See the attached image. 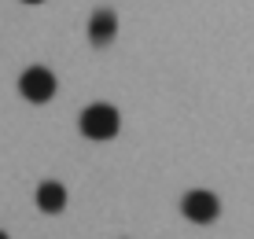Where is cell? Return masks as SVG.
Instances as JSON below:
<instances>
[{"label":"cell","instance_id":"cell-1","mask_svg":"<svg viewBox=\"0 0 254 239\" xmlns=\"http://www.w3.org/2000/svg\"><path fill=\"white\" fill-rule=\"evenodd\" d=\"M77 129L89 140H115L118 129H122V114H118V107H111V103H92V107L81 111Z\"/></svg>","mask_w":254,"mask_h":239},{"label":"cell","instance_id":"cell-2","mask_svg":"<svg viewBox=\"0 0 254 239\" xmlns=\"http://www.w3.org/2000/svg\"><path fill=\"white\" fill-rule=\"evenodd\" d=\"M19 96L26 103H48L56 96V74L48 66H26L19 74Z\"/></svg>","mask_w":254,"mask_h":239},{"label":"cell","instance_id":"cell-3","mask_svg":"<svg viewBox=\"0 0 254 239\" xmlns=\"http://www.w3.org/2000/svg\"><path fill=\"white\" fill-rule=\"evenodd\" d=\"M181 214H185L191 225H210V221H217V214H221V199L214 195V191H188L185 199H181Z\"/></svg>","mask_w":254,"mask_h":239},{"label":"cell","instance_id":"cell-4","mask_svg":"<svg viewBox=\"0 0 254 239\" xmlns=\"http://www.w3.org/2000/svg\"><path fill=\"white\" fill-rule=\"evenodd\" d=\"M115 37H118V15L111 7H96L92 19H89V41L96 48H107Z\"/></svg>","mask_w":254,"mask_h":239},{"label":"cell","instance_id":"cell-5","mask_svg":"<svg viewBox=\"0 0 254 239\" xmlns=\"http://www.w3.org/2000/svg\"><path fill=\"white\" fill-rule=\"evenodd\" d=\"M37 210L41 214H63L66 210V188L59 180H45L37 188Z\"/></svg>","mask_w":254,"mask_h":239},{"label":"cell","instance_id":"cell-6","mask_svg":"<svg viewBox=\"0 0 254 239\" xmlns=\"http://www.w3.org/2000/svg\"><path fill=\"white\" fill-rule=\"evenodd\" d=\"M22 4H45V0H22Z\"/></svg>","mask_w":254,"mask_h":239},{"label":"cell","instance_id":"cell-7","mask_svg":"<svg viewBox=\"0 0 254 239\" xmlns=\"http://www.w3.org/2000/svg\"><path fill=\"white\" fill-rule=\"evenodd\" d=\"M0 239H7V236H4V232H0Z\"/></svg>","mask_w":254,"mask_h":239}]
</instances>
